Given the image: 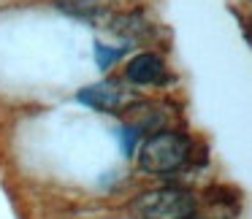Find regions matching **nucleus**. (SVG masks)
I'll use <instances>...</instances> for the list:
<instances>
[{
    "label": "nucleus",
    "mask_w": 252,
    "mask_h": 219,
    "mask_svg": "<svg viewBox=\"0 0 252 219\" xmlns=\"http://www.w3.org/2000/svg\"><path fill=\"white\" fill-rule=\"evenodd\" d=\"M187 154H190V141L182 133L163 130L144 141L138 152V165L147 173H174L187 163Z\"/></svg>",
    "instance_id": "1"
},
{
    "label": "nucleus",
    "mask_w": 252,
    "mask_h": 219,
    "mask_svg": "<svg viewBox=\"0 0 252 219\" xmlns=\"http://www.w3.org/2000/svg\"><path fill=\"white\" fill-rule=\"evenodd\" d=\"M141 219H192L195 214V197L179 187H163V190L144 192L133 203Z\"/></svg>",
    "instance_id": "2"
},
{
    "label": "nucleus",
    "mask_w": 252,
    "mask_h": 219,
    "mask_svg": "<svg viewBox=\"0 0 252 219\" xmlns=\"http://www.w3.org/2000/svg\"><path fill=\"white\" fill-rule=\"evenodd\" d=\"M127 79L133 84H158L165 79V65L158 55H136L127 62Z\"/></svg>",
    "instance_id": "3"
},
{
    "label": "nucleus",
    "mask_w": 252,
    "mask_h": 219,
    "mask_svg": "<svg viewBox=\"0 0 252 219\" xmlns=\"http://www.w3.org/2000/svg\"><path fill=\"white\" fill-rule=\"evenodd\" d=\"M79 103L90 106L95 111H117L122 106V92L117 89V84H95V87H87L79 92Z\"/></svg>",
    "instance_id": "4"
},
{
    "label": "nucleus",
    "mask_w": 252,
    "mask_h": 219,
    "mask_svg": "<svg viewBox=\"0 0 252 219\" xmlns=\"http://www.w3.org/2000/svg\"><path fill=\"white\" fill-rule=\"evenodd\" d=\"M95 57H98V65L100 68H109L111 62L120 57V49H109V46L98 44V46H95Z\"/></svg>",
    "instance_id": "5"
},
{
    "label": "nucleus",
    "mask_w": 252,
    "mask_h": 219,
    "mask_svg": "<svg viewBox=\"0 0 252 219\" xmlns=\"http://www.w3.org/2000/svg\"><path fill=\"white\" fill-rule=\"evenodd\" d=\"M120 133H122V146H125V154L130 157L133 143H136V127H125V130H120Z\"/></svg>",
    "instance_id": "6"
}]
</instances>
